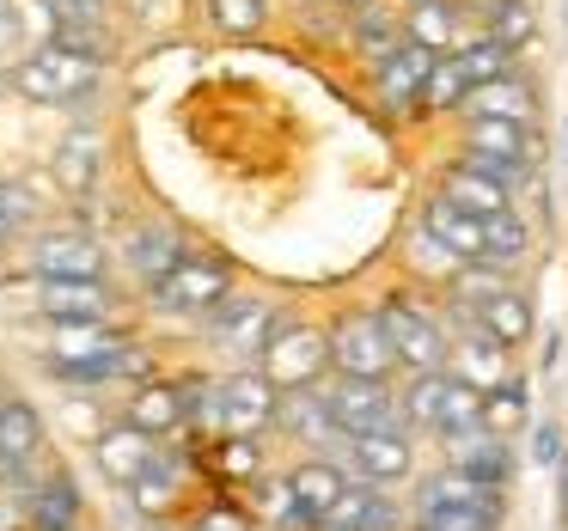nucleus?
<instances>
[{
	"mask_svg": "<svg viewBox=\"0 0 568 531\" xmlns=\"http://www.w3.org/2000/svg\"><path fill=\"white\" fill-rule=\"evenodd\" d=\"M99 68H104V55L68 50V43H43V50H31L26 62H19L13 86H19V99H31V104H74L99 86Z\"/></svg>",
	"mask_w": 568,
	"mask_h": 531,
	"instance_id": "nucleus-1",
	"label": "nucleus"
},
{
	"mask_svg": "<svg viewBox=\"0 0 568 531\" xmlns=\"http://www.w3.org/2000/svg\"><path fill=\"white\" fill-rule=\"evenodd\" d=\"M263 379L275 391H300V385H324V367H331V336L318 324H282L263 348Z\"/></svg>",
	"mask_w": 568,
	"mask_h": 531,
	"instance_id": "nucleus-2",
	"label": "nucleus"
},
{
	"mask_svg": "<svg viewBox=\"0 0 568 531\" xmlns=\"http://www.w3.org/2000/svg\"><path fill=\"white\" fill-rule=\"evenodd\" d=\"M331 367L343 372V379H392L397 348H392V336H385L379 312H348V318H336Z\"/></svg>",
	"mask_w": 568,
	"mask_h": 531,
	"instance_id": "nucleus-3",
	"label": "nucleus"
},
{
	"mask_svg": "<svg viewBox=\"0 0 568 531\" xmlns=\"http://www.w3.org/2000/svg\"><path fill=\"white\" fill-rule=\"evenodd\" d=\"M226 299H233V275L209 257H184L160 287H153V306H160L165 318H214Z\"/></svg>",
	"mask_w": 568,
	"mask_h": 531,
	"instance_id": "nucleus-4",
	"label": "nucleus"
},
{
	"mask_svg": "<svg viewBox=\"0 0 568 531\" xmlns=\"http://www.w3.org/2000/svg\"><path fill=\"white\" fill-rule=\"evenodd\" d=\"M379 318H385V336H392V348H397V367H409V372H446L453 336L440 330V318H434V312L409 306V299H385Z\"/></svg>",
	"mask_w": 568,
	"mask_h": 531,
	"instance_id": "nucleus-5",
	"label": "nucleus"
},
{
	"mask_svg": "<svg viewBox=\"0 0 568 531\" xmlns=\"http://www.w3.org/2000/svg\"><path fill=\"white\" fill-rule=\"evenodd\" d=\"M324 391H331L343 440H355V433H409L392 379H336V385H324Z\"/></svg>",
	"mask_w": 568,
	"mask_h": 531,
	"instance_id": "nucleus-6",
	"label": "nucleus"
},
{
	"mask_svg": "<svg viewBox=\"0 0 568 531\" xmlns=\"http://www.w3.org/2000/svg\"><path fill=\"white\" fill-rule=\"evenodd\" d=\"M331 458L361 482V489H397V482L416 470V446H409V433H355V440H343Z\"/></svg>",
	"mask_w": 568,
	"mask_h": 531,
	"instance_id": "nucleus-7",
	"label": "nucleus"
},
{
	"mask_svg": "<svg viewBox=\"0 0 568 531\" xmlns=\"http://www.w3.org/2000/svg\"><path fill=\"white\" fill-rule=\"evenodd\" d=\"M275 330H282V318H275V306L257 299V294H233L209 318V343L221 348V355H233V360H263V348H270Z\"/></svg>",
	"mask_w": 568,
	"mask_h": 531,
	"instance_id": "nucleus-8",
	"label": "nucleus"
},
{
	"mask_svg": "<svg viewBox=\"0 0 568 531\" xmlns=\"http://www.w3.org/2000/svg\"><path fill=\"white\" fill-rule=\"evenodd\" d=\"M31 269H38V282H104V245L92 233L62 226L31 245Z\"/></svg>",
	"mask_w": 568,
	"mask_h": 531,
	"instance_id": "nucleus-9",
	"label": "nucleus"
},
{
	"mask_svg": "<svg viewBox=\"0 0 568 531\" xmlns=\"http://www.w3.org/2000/svg\"><path fill=\"white\" fill-rule=\"evenodd\" d=\"M221 404H226V433L221 440H257V433L275 421L282 391L263 379V367H245V372H226L221 379Z\"/></svg>",
	"mask_w": 568,
	"mask_h": 531,
	"instance_id": "nucleus-10",
	"label": "nucleus"
},
{
	"mask_svg": "<svg viewBox=\"0 0 568 531\" xmlns=\"http://www.w3.org/2000/svg\"><path fill=\"white\" fill-rule=\"evenodd\" d=\"M275 421L294 433L300 446H312V458H331L343 446V428H336V409H331V391L324 385H300V391H282L275 404Z\"/></svg>",
	"mask_w": 568,
	"mask_h": 531,
	"instance_id": "nucleus-11",
	"label": "nucleus"
},
{
	"mask_svg": "<svg viewBox=\"0 0 568 531\" xmlns=\"http://www.w3.org/2000/svg\"><path fill=\"white\" fill-rule=\"evenodd\" d=\"M440 452H446V470H465V477L489 482V489H507V477H514V446L489 428L440 433Z\"/></svg>",
	"mask_w": 568,
	"mask_h": 531,
	"instance_id": "nucleus-12",
	"label": "nucleus"
},
{
	"mask_svg": "<svg viewBox=\"0 0 568 531\" xmlns=\"http://www.w3.org/2000/svg\"><path fill=\"white\" fill-rule=\"evenodd\" d=\"M87 519V494L68 470H50V477L26 482V525L31 531H80Z\"/></svg>",
	"mask_w": 568,
	"mask_h": 531,
	"instance_id": "nucleus-13",
	"label": "nucleus"
},
{
	"mask_svg": "<svg viewBox=\"0 0 568 531\" xmlns=\"http://www.w3.org/2000/svg\"><path fill=\"white\" fill-rule=\"evenodd\" d=\"M446 372L453 379H470L477 391H495L501 379H514V367H507V348L495 343L489 330H483L477 318L458 330V343H453V355H446Z\"/></svg>",
	"mask_w": 568,
	"mask_h": 531,
	"instance_id": "nucleus-14",
	"label": "nucleus"
},
{
	"mask_svg": "<svg viewBox=\"0 0 568 531\" xmlns=\"http://www.w3.org/2000/svg\"><path fill=\"white\" fill-rule=\"evenodd\" d=\"M111 306L104 282H38V312L50 324H111Z\"/></svg>",
	"mask_w": 568,
	"mask_h": 531,
	"instance_id": "nucleus-15",
	"label": "nucleus"
},
{
	"mask_svg": "<svg viewBox=\"0 0 568 531\" xmlns=\"http://www.w3.org/2000/svg\"><path fill=\"white\" fill-rule=\"evenodd\" d=\"M434 68H440V55H434V50H422V43H404L392 62H379V99L392 104V111H416V104L428 99Z\"/></svg>",
	"mask_w": 568,
	"mask_h": 531,
	"instance_id": "nucleus-16",
	"label": "nucleus"
},
{
	"mask_svg": "<svg viewBox=\"0 0 568 531\" xmlns=\"http://www.w3.org/2000/svg\"><path fill=\"white\" fill-rule=\"evenodd\" d=\"M92 458H99V470L111 482H135L141 470L160 458V440L153 433H141V428H129V421H111V428H99V446H92Z\"/></svg>",
	"mask_w": 568,
	"mask_h": 531,
	"instance_id": "nucleus-17",
	"label": "nucleus"
},
{
	"mask_svg": "<svg viewBox=\"0 0 568 531\" xmlns=\"http://www.w3.org/2000/svg\"><path fill=\"white\" fill-rule=\"evenodd\" d=\"M43 458V416L19 397L0 404V477H26Z\"/></svg>",
	"mask_w": 568,
	"mask_h": 531,
	"instance_id": "nucleus-18",
	"label": "nucleus"
},
{
	"mask_svg": "<svg viewBox=\"0 0 568 531\" xmlns=\"http://www.w3.org/2000/svg\"><path fill=\"white\" fill-rule=\"evenodd\" d=\"M483 226H489V221L465 214L458 202H446V196H434L428 214H422V233L440 238V245L453 251L458 263H483V257H489V233H483Z\"/></svg>",
	"mask_w": 568,
	"mask_h": 531,
	"instance_id": "nucleus-19",
	"label": "nucleus"
},
{
	"mask_svg": "<svg viewBox=\"0 0 568 531\" xmlns=\"http://www.w3.org/2000/svg\"><path fill=\"white\" fill-rule=\"evenodd\" d=\"M287 482H294L300 513H306V519H318V525L336 513V507H343V494L355 489V477H348V470L336 464V458H306V464H300Z\"/></svg>",
	"mask_w": 568,
	"mask_h": 531,
	"instance_id": "nucleus-20",
	"label": "nucleus"
},
{
	"mask_svg": "<svg viewBox=\"0 0 568 531\" xmlns=\"http://www.w3.org/2000/svg\"><path fill=\"white\" fill-rule=\"evenodd\" d=\"M123 421L141 428V433H153V440H165V433L184 428V391H178L172 379H141L135 391H129Z\"/></svg>",
	"mask_w": 568,
	"mask_h": 531,
	"instance_id": "nucleus-21",
	"label": "nucleus"
},
{
	"mask_svg": "<svg viewBox=\"0 0 568 531\" xmlns=\"http://www.w3.org/2000/svg\"><path fill=\"white\" fill-rule=\"evenodd\" d=\"M123 336L111 324H50V367L55 372H74V367H92V360L116 355Z\"/></svg>",
	"mask_w": 568,
	"mask_h": 531,
	"instance_id": "nucleus-22",
	"label": "nucleus"
},
{
	"mask_svg": "<svg viewBox=\"0 0 568 531\" xmlns=\"http://www.w3.org/2000/svg\"><path fill=\"white\" fill-rule=\"evenodd\" d=\"M178 494H184V458H172V452H160L135 482H129V507H135L141 519H165L178 507Z\"/></svg>",
	"mask_w": 568,
	"mask_h": 531,
	"instance_id": "nucleus-23",
	"label": "nucleus"
},
{
	"mask_svg": "<svg viewBox=\"0 0 568 531\" xmlns=\"http://www.w3.org/2000/svg\"><path fill=\"white\" fill-rule=\"evenodd\" d=\"M446 202H458L465 214H477V221H495V214H507V184L489 172H477L470 160H458L453 172H446Z\"/></svg>",
	"mask_w": 568,
	"mask_h": 531,
	"instance_id": "nucleus-24",
	"label": "nucleus"
},
{
	"mask_svg": "<svg viewBox=\"0 0 568 531\" xmlns=\"http://www.w3.org/2000/svg\"><path fill=\"white\" fill-rule=\"evenodd\" d=\"M184 257H190V251H184V238H178L172 226H141V233L129 238V269H135L148 287H160Z\"/></svg>",
	"mask_w": 568,
	"mask_h": 531,
	"instance_id": "nucleus-25",
	"label": "nucleus"
},
{
	"mask_svg": "<svg viewBox=\"0 0 568 531\" xmlns=\"http://www.w3.org/2000/svg\"><path fill=\"white\" fill-rule=\"evenodd\" d=\"M465 111H470V123H526L531 129V86L526 80H489V86H477L465 99Z\"/></svg>",
	"mask_w": 568,
	"mask_h": 531,
	"instance_id": "nucleus-26",
	"label": "nucleus"
},
{
	"mask_svg": "<svg viewBox=\"0 0 568 531\" xmlns=\"http://www.w3.org/2000/svg\"><path fill=\"white\" fill-rule=\"evenodd\" d=\"M470 318H477L501 348H519L531 336V299L519 294V287H501V294H489L477 312H470Z\"/></svg>",
	"mask_w": 568,
	"mask_h": 531,
	"instance_id": "nucleus-27",
	"label": "nucleus"
},
{
	"mask_svg": "<svg viewBox=\"0 0 568 531\" xmlns=\"http://www.w3.org/2000/svg\"><path fill=\"white\" fill-rule=\"evenodd\" d=\"M495 501H507V489H489V482H477V477H465V470H434L428 482H422V501L416 507H495Z\"/></svg>",
	"mask_w": 568,
	"mask_h": 531,
	"instance_id": "nucleus-28",
	"label": "nucleus"
},
{
	"mask_svg": "<svg viewBox=\"0 0 568 531\" xmlns=\"http://www.w3.org/2000/svg\"><path fill=\"white\" fill-rule=\"evenodd\" d=\"M526 416H531V385L519 379H501L495 391H483V428L489 433H501V440H514L519 428H526Z\"/></svg>",
	"mask_w": 568,
	"mask_h": 531,
	"instance_id": "nucleus-29",
	"label": "nucleus"
},
{
	"mask_svg": "<svg viewBox=\"0 0 568 531\" xmlns=\"http://www.w3.org/2000/svg\"><path fill=\"white\" fill-rule=\"evenodd\" d=\"M99 160H104V141L92 135V129L68 135L62 147H55V184L62 190H92L99 184Z\"/></svg>",
	"mask_w": 568,
	"mask_h": 531,
	"instance_id": "nucleus-30",
	"label": "nucleus"
},
{
	"mask_svg": "<svg viewBox=\"0 0 568 531\" xmlns=\"http://www.w3.org/2000/svg\"><path fill=\"white\" fill-rule=\"evenodd\" d=\"M178 391H184V428H190V433H209V440H221V433H226L221 379H178Z\"/></svg>",
	"mask_w": 568,
	"mask_h": 531,
	"instance_id": "nucleus-31",
	"label": "nucleus"
},
{
	"mask_svg": "<svg viewBox=\"0 0 568 531\" xmlns=\"http://www.w3.org/2000/svg\"><path fill=\"white\" fill-rule=\"evenodd\" d=\"M507 501L495 507H416V531H501Z\"/></svg>",
	"mask_w": 568,
	"mask_h": 531,
	"instance_id": "nucleus-32",
	"label": "nucleus"
},
{
	"mask_svg": "<svg viewBox=\"0 0 568 531\" xmlns=\"http://www.w3.org/2000/svg\"><path fill=\"white\" fill-rule=\"evenodd\" d=\"M440 404H446V372H416V379L397 391L404 428H434L440 433Z\"/></svg>",
	"mask_w": 568,
	"mask_h": 531,
	"instance_id": "nucleus-33",
	"label": "nucleus"
},
{
	"mask_svg": "<svg viewBox=\"0 0 568 531\" xmlns=\"http://www.w3.org/2000/svg\"><path fill=\"white\" fill-rule=\"evenodd\" d=\"M489 38L501 43L507 55H514L519 43H531V38H538V19H531V7H526V0H495V7H489Z\"/></svg>",
	"mask_w": 568,
	"mask_h": 531,
	"instance_id": "nucleus-34",
	"label": "nucleus"
},
{
	"mask_svg": "<svg viewBox=\"0 0 568 531\" xmlns=\"http://www.w3.org/2000/svg\"><path fill=\"white\" fill-rule=\"evenodd\" d=\"M483 428V391L470 379H453L446 372V404H440V433H465Z\"/></svg>",
	"mask_w": 568,
	"mask_h": 531,
	"instance_id": "nucleus-35",
	"label": "nucleus"
},
{
	"mask_svg": "<svg viewBox=\"0 0 568 531\" xmlns=\"http://www.w3.org/2000/svg\"><path fill=\"white\" fill-rule=\"evenodd\" d=\"M458 68H465L470 92H477V86H489V80H507V74H514V55H507L495 38H477L470 50H458Z\"/></svg>",
	"mask_w": 568,
	"mask_h": 531,
	"instance_id": "nucleus-36",
	"label": "nucleus"
},
{
	"mask_svg": "<svg viewBox=\"0 0 568 531\" xmlns=\"http://www.w3.org/2000/svg\"><path fill=\"white\" fill-rule=\"evenodd\" d=\"M470 99V80H465V68H458V55H440V68H434V80H428V111H458V104Z\"/></svg>",
	"mask_w": 568,
	"mask_h": 531,
	"instance_id": "nucleus-37",
	"label": "nucleus"
},
{
	"mask_svg": "<svg viewBox=\"0 0 568 531\" xmlns=\"http://www.w3.org/2000/svg\"><path fill=\"white\" fill-rule=\"evenodd\" d=\"M483 233H489V257H483V263H519V257H526V245H531V238H526V221H519L514 208L495 214Z\"/></svg>",
	"mask_w": 568,
	"mask_h": 531,
	"instance_id": "nucleus-38",
	"label": "nucleus"
},
{
	"mask_svg": "<svg viewBox=\"0 0 568 531\" xmlns=\"http://www.w3.org/2000/svg\"><path fill=\"white\" fill-rule=\"evenodd\" d=\"M409 43H422V50H434V55L453 43V13H446L440 0H422L416 13H409Z\"/></svg>",
	"mask_w": 568,
	"mask_h": 531,
	"instance_id": "nucleus-39",
	"label": "nucleus"
},
{
	"mask_svg": "<svg viewBox=\"0 0 568 531\" xmlns=\"http://www.w3.org/2000/svg\"><path fill=\"white\" fill-rule=\"evenodd\" d=\"M209 13L226 38H251L263 25V13H270V0H209Z\"/></svg>",
	"mask_w": 568,
	"mask_h": 531,
	"instance_id": "nucleus-40",
	"label": "nucleus"
},
{
	"mask_svg": "<svg viewBox=\"0 0 568 531\" xmlns=\"http://www.w3.org/2000/svg\"><path fill=\"white\" fill-rule=\"evenodd\" d=\"M214 470H221V477H233V482H251L263 470L257 440H221V446H214Z\"/></svg>",
	"mask_w": 568,
	"mask_h": 531,
	"instance_id": "nucleus-41",
	"label": "nucleus"
},
{
	"mask_svg": "<svg viewBox=\"0 0 568 531\" xmlns=\"http://www.w3.org/2000/svg\"><path fill=\"white\" fill-rule=\"evenodd\" d=\"M257 507L275 519V525H300V519H306V513H300V501H294V482H287V477H263V482H257Z\"/></svg>",
	"mask_w": 568,
	"mask_h": 531,
	"instance_id": "nucleus-42",
	"label": "nucleus"
},
{
	"mask_svg": "<svg viewBox=\"0 0 568 531\" xmlns=\"http://www.w3.org/2000/svg\"><path fill=\"white\" fill-rule=\"evenodd\" d=\"M190 531H251V519L239 513V507H209V513H202Z\"/></svg>",
	"mask_w": 568,
	"mask_h": 531,
	"instance_id": "nucleus-43",
	"label": "nucleus"
},
{
	"mask_svg": "<svg viewBox=\"0 0 568 531\" xmlns=\"http://www.w3.org/2000/svg\"><path fill=\"white\" fill-rule=\"evenodd\" d=\"M531 458H538V464H550V470L562 464V433H556L550 421H544V428L531 433Z\"/></svg>",
	"mask_w": 568,
	"mask_h": 531,
	"instance_id": "nucleus-44",
	"label": "nucleus"
},
{
	"mask_svg": "<svg viewBox=\"0 0 568 531\" xmlns=\"http://www.w3.org/2000/svg\"><path fill=\"white\" fill-rule=\"evenodd\" d=\"M556 501H562V519H568V452H562V464H556Z\"/></svg>",
	"mask_w": 568,
	"mask_h": 531,
	"instance_id": "nucleus-45",
	"label": "nucleus"
},
{
	"mask_svg": "<svg viewBox=\"0 0 568 531\" xmlns=\"http://www.w3.org/2000/svg\"><path fill=\"white\" fill-rule=\"evenodd\" d=\"M13 226H19V221H13V208H7V202H0V245H7V238H13Z\"/></svg>",
	"mask_w": 568,
	"mask_h": 531,
	"instance_id": "nucleus-46",
	"label": "nucleus"
},
{
	"mask_svg": "<svg viewBox=\"0 0 568 531\" xmlns=\"http://www.w3.org/2000/svg\"><path fill=\"white\" fill-rule=\"evenodd\" d=\"M0 404H7V397H0Z\"/></svg>",
	"mask_w": 568,
	"mask_h": 531,
	"instance_id": "nucleus-47",
	"label": "nucleus"
}]
</instances>
